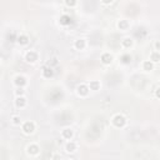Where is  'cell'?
<instances>
[{
    "instance_id": "obj_12",
    "label": "cell",
    "mask_w": 160,
    "mask_h": 160,
    "mask_svg": "<svg viewBox=\"0 0 160 160\" xmlns=\"http://www.w3.org/2000/svg\"><path fill=\"white\" fill-rule=\"evenodd\" d=\"M28 43H29V36H28V35L22 34V35L18 36V44H20V45H26Z\"/></svg>"
},
{
    "instance_id": "obj_24",
    "label": "cell",
    "mask_w": 160,
    "mask_h": 160,
    "mask_svg": "<svg viewBox=\"0 0 160 160\" xmlns=\"http://www.w3.org/2000/svg\"><path fill=\"white\" fill-rule=\"evenodd\" d=\"M154 46H155V51H159V46H160V43L158 42V40H156V42H155Z\"/></svg>"
},
{
    "instance_id": "obj_23",
    "label": "cell",
    "mask_w": 160,
    "mask_h": 160,
    "mask_svg": "<svg viewBox=\"0 0 160 160\" xmlns=\"http://www.w3.org/2000/svg\"><path fill=\"white\" fill-rule=\"evenodd\" d=\"M65 5H66V6H75V5H76V2H75V0H71V2L66 0V2H65Z\"/></svg>"
},
{
    "instance_id": "obj_18",
    "label": "cell",
    "mask_w": 160,
    "mask_h": 160,
    "mask_svg": "<svg viewBox=\"0 0 160 160\" xmlns=\"http://www.w3.org/2000/svg\"><path fill=\"white\" fill-rule=\"evenodd\" d=\"M143 69L145 71H151L154 69V64L150 62V60H145V62L143 63Z\"/></svg>"
},
{
    "instance_id": "obj_25",
    "label": "cell",
    "mask_w": 160,
    "mask_h": 160,
    "mask_svg": "<svg viewBox=\"0 0 160 160\" xmlns=\"http://www.w3.org/2000/svg\"><path fill=\"white\" fill-rule=\"evenodd\" d=\"M59 159H60V156L55 154V155H53V159H51V160H59Z\"/></svg>"
},
{
    "instance_id": "obj_29",
    "label": "cell",
    "mask_w": 160,
    "mask_h": 160,
    "mask_svg": "<svg viewBox=\"0 0 160 160\" xmlns=\"http://www.w3.org/2000/svg\"><path fill=\"white\" fill-rule=\"evenodd\" d=\"M50 160H51V159H50Z\"/></svg>"
},
{
    "instance_id": "obj_19",
    "label": "cell",
    "mask_w": 160,
    "mask_h": 160,
    "mask_svg": "<svg viewBox=\"0 0 160 160\" xmlns=\"http://www.w3.org/2000/svg\"><path fill=\"white\" fill-rule=\"evenodd\" d=\"M160 60V54H159V51H153L151 54H150V62L154 64V63H158Z\"/></svg>"
},
{
    "instance_id": "obj_27",
    "label": "cell",
    "mask_w": 160,
    "mask_h": 160,
    "mask_svg": "<svg viewBox=\"0 0 160 160\" xmlns=\"http://www.w3.org/2000/svg\"><path fill=\"white\" fill-rule=\"evenodd\" d=\"M113 2H103V4H111Z\"/></svg>"
},
{
    "instance_id": "obj_11",
    "label": "cell",
    "mask_w": 160,
    "mask_h": 160,
    "mask_svg": "<svg viewBox=\"0 0 160 160\" xmlns=\"http://www.w3.org/2000/svg\"><path fill=\"white\" fill-rule=\"evenodd\" d=\"M75 150H76V144L73 142V140H69V142L65 144V151L69 153V154H71Z\"/></svg>"
},
{
    "instance_id": "obj_20",
    "label": "cell",
    "mask_w": 160,
    "mask_h": 160,
    "mask_svg": "<svg viewBox=\"0 0 160 160\" xmlns=\"http://www.w3.org/2000/svg\"><path fill=\"white\" fill-rule=\"evenodd\" d=\"M11 123H13L14 125H22L23 120H22V118H20L19 115H13V118H11Z\"/></svg>"
},
{
    "instance_id": "obj_17",
    "label": "cell",
    "mask_w": 160,
    "mask_h": 160,
    "mask_svg": "<svg viewBox=\"0 0 160 160\" xmlns=\"http://www.w3.org/2000/svg\"><path fill=\"white\" fill-rule=\"evenodd\" d=\"M89 89L90 90H94V91H96V90H99L100 89V83L98 82V80H91V82L89 83Z\"/></svg>"
},
{
    "instance_id": "obj_9",
    "label": "cell",
    "mask_w": 160,
    "mask_h": 160,
    "mask_svg": "<svg viewBox=\"0 0 160 160\" xmlns=\"http://www.w3.org/2000/svg\"><path fill=\"white\" fill-rule=\"evenodd\" d=\"M85 46H86V42H85L84 39H78V40H75L74 48H75L76 50H84Z\"/></svg>"
},
{
    "instance_id": "obj_4",
    "label": "cell",
    "mask_w": 160,
    "mask_h": 160,
    "mask_svg": "<svg viewBox=\"0 0 160 160\" xmlns=\"http://www.w3.org/2000/svg\"><path fill=\"white\" fill-rule=\"evenodd\" d=\"M89 91H90V89H89V86L86 85V84H80L78 88H76V94L79 95V96H88L89 95Z\"/></svg>"
},
{
    "instance_id": "obj_1",
    "label": "cell",
    "mask_w": 160,
    "mask_h": 160,
    "mask_svg": "<svg viewBox=\"0 0 160 160\" xmlns=\"http://www.w3.org/2000/svg\"><path fill=\"white\" fill-rule=\"evenodd\" d=\"M111 123L115 128H124L126 125V118L122 114H116V115L113 116Z\"/></svg>"
},
{
    "instance_id": "obj_5",
    "label": "cell",
    "mask_w": 160,
    "mask_h": 160,
    "mask_svg": "<svg viewBox=\"0 0 160 160\" xmlns=\"http://www.w3.org/2000/svg\"><path fill=\"white\" fill-rule=\"evenodd\" d=\"M26 78L23 76V75H16L15 79H14V84L18 86V88H25L26 85Z\"/></svg>"
},
{
    "instance_id": "obj_28",
    "label": "cell",
    "mask_w": 160,
    "mask_h": 160,
    "mask_svg": "<svg viewBox=\"0 0 160 160\" xmlns=\"http://www.w3.org/2000/svg\"><path fill=\"white\" fill-rule=\"evenodd\" d=\"M68 160H70V159H68Z\"/></svg>"
},
{
    "instance_id": "obj_7",
    "label": "cell",
    "mask_w": 160,
    "mask_h": 160,
    "mask_svg": "<svg viewBox=\"0 0 160 160\" xmlns=\"http://www.w3.org/2000/svg\"><path fill=\"white\" fill-rule=\"evenodd\" d=\"M100 60H102V63L104 65H110L114 60V56L110 53H103L102 56H100Z\"/></svg>"
},
{
    "instance_id": "obj_14",
    "label": "cell",
    "mask_w": 160,
    "mask_h": 160,
    "mask_svg": "<svg viewBox=\"0 0 160 160\" xmlns=\"http://www.w3.org/2000/svg\"><path fill=\"white\" fill-rule=\"evenodd\" d=\"M118 28L120 30H126L129 28V22H128V20H125V19L119 20V22H118Z\"/></svg>"
},
{
    "instance_id": "obj_15",
    "label": "cell",
    "mask_w": 160,
    "mask_h": 160,
    "mask_svg": "<svg viewBox=\"0 0 160 160\" xmlns=\"http://www.w3.org/2000/svg\"><path fill=\"white\" fill-rule=\"evenodd\" d=\"M53 75H54V70H53L51 68L46 66V68H44V69H43V76H44V78L50 79Z\"/></svg>"
},
{
    "instance_id": "obj_6",
    "label": "cell",
    "mask_w": 160,
    "mask_h": 160,
    "mask_svg": "<svg viewBox=\"0 0 160 160\" xmlns=\"http://www.w3.org/2000/svg\"><path fill=\"white\" fill-rule=\"evenodd\" d=\"M26 104H28V100H26L25 96H16V99H15V106L18 109H24L26 106Z\"/></svg>"
},
{
    "instance_id": "obj_16",
    "label": "cell",
    "mask_w": 160,
    "mask_h": 160,
    "mask_svg": "<svg viewBox=\"0 0 160 160\" xmlns=\"http://www.w3.org/2000/svg\"><path fill=\"white\" fill-rule=\"evenodd\" d=\"M70 22H71V18L69 15L64 14V15L60 16V24H62V25H69Z\"/></svg>"
},
{
    "instance_id": "obj_26",
    "label": "cell",
    "mask_w": 160,
    "mask_h": 160,
    "mask_svg": "<svg viewBox=\"0 0 160 160\" xmlns=\"http://www.w3.org/2000/svg\"><path fill=\"white\" fill-rule=\"evenodd\" d=\"M155 94H156V98H159V86L155 88Z\"/></svg>"
},
{
    "instance_id": "obj_13",
    "label": "cell",
    "mask_w": 160,
    "mask_h": 160,
    "mask_svg": "<svg viewBox=\"0 0 160 160\" xmlns=\"http://www.w3.org/2000/svg\"><path fill=\"white\" fill-rule=\"evenodd\" d=\"M122 46L125 49H130L133 46V39L131 38H124L122 40Z\"/></svg>"
},
{
    "instance_id": "obj_2",
    "label": "cell",
    "mask_w": 160,
    "mask_h": 160,
    "mask_svg": "<svg viewBox=\"0 0 160 160\" xmlns=\"http://www.w3.org/2000/svg\"><path fill=\"white\" fill-rule=\"evenodd\" d=\"M22 130H23V133L26 134V135L33 134V133L35 131V124H34V122L29 120V122L23 123V124H22Z\"/></svg>"
},
{
    "instance_id": "obj_10",
    "label": "cell",
    "mask_w": 160,
    "mask_h": 160,
    "mask_svg": "<svg viewBox=\"0 0 160 160\" xmlns=\"http://www.w3.org/2000/svg\"><path fill=\"white\" fill-rule=\"evenodd\" d=\"M73 136H74V131H73L70 128H66V129H64V130L62 131V138L66 139L68 142L73 139Z\"/></svg>"
},
{
    "instance_id": "obj_8",
    "label": "cell",
    "mask_w": 160,
    "mask_h": 160,
    "mask_svg": "<svg viewBox=\"0 0 160 160\" xmlns=\"http://www.w3.org/2000/svg\"><path fill=\"white\" fill-rule=\"evenodd\" d=\"M26 153L29 154V155H31V156H36L39 153H40V148H39V145L38 144H30V145H28V148H26Z\"/></svg>"
},
{
    "instance_id": "obj_21",
    "label": "cell",
    "mask_w": 160,
    "mask_h": 160,
    "mask_svg": "<svg viewBox=\"0 0 160 160\" xmlns=\"http://www.w3.org/2000/svg\"><path fill=\"white\" fill-rule=\"evenodd\" d=\"M122 62H123L124 64H128V63H130V62H131V55H129V54H125V55H123V56H122Z\"/></svg>"
},
{
    "instance_id": "obj_3",
    "label": "cell",
    "mask_w": 160,
    "mask_h": 160,
    "mask_svg": "<svg viewBox=\"0 0 160 160\" xmlns=\"http://www.w3.org/2000/svg\"><path fill=\"white\" fill-rule=\"evenodd\" d=\"M38 59H39V55H38V53H36L35 50H29V51H26V54H25V60H26L28 63L34 64V63L38 62Z\"/></svg>"
},
{
    "instance_id": "obj_22",
    "label": "cell",
    "mask_w": 160,
    "mask_h": 160,
    "mask_svg": "<svg viewBox=\"0 0 160 160\" xmlns=\"http://www.w3.org/2000/svg\"><path fill=\"white\" fill-rule=\"evenodd\" d=\"M24 94H25V89L24 88H16V90H15V95L16 96H24Z\"/></svg>"
}]
</instances>
